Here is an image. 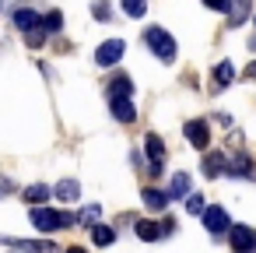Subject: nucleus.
Listing matches in <instances>:
<instances>
[{"label":"nucleus","instance_id":"9","mask_svg":"<svg viewBox=\"0 0 256 253\" xmlns=\"http://www.w3.org/2000/svg\"><path fill=\"white\" fill-rule=\"evenodd\" d=\"M235 81V67H232V60H221L218 67H214V88L221 92V88H228Z\"/></svg>","mask_w":256,"mask_h":253},{"label":"nucleus","instance_id":"10","mask_svg":"<svg viewBox=\"0 0 256 253\" xmlns=\"http://www.w3.org/2000/svg\"><path fill=\"white\" fill-rule=\"evenodd\" d=\"M130 92H134V85H130L126 74H112L109 78V95L112 99H130Z\"/></svg>","mask_w":256,"mask_h":253},{"label":"nucleus","instance_id":"14","mask_svg":"<svg viewBox=\"0 0 256 253\" xmlns=\"http://www.w3.org/2000/svg\"><path fill=\"white\" fill-rule=\"evenodd\" d=\"M134 232H137V239H144V242L162 239V225H158V221H148V218H140V221L134 225Z\"/></svg>","mask_w":256,"mask_h":253},{"label":"nucleus","instance_id":"31","mask_svg":"<svg viewBox=\"0 0 256 253\" xmlns=\"http://www.w3.org/2000/svg\"><path fill=\"white\" fill-rule=\"evenodd\" d=\"M252 22H256V18H252Z\"/></svg>","mask_w":256,"mask_h":253},{"label":"nucleus","instance_id":"7","mask_svg":"<svg viewBox=\"0 0 256 253\" xmlns=\"http://www.w3.org/2000/svg\"><path fill=\"white\" fill-rule=\"evenodd\" d=\"M14 29H22V32H36V29H42V15L32 11V8H18V11H14Z\"/></svg>","mask_w":256,"mask_h":253},{"label":"nucleus","instance_id":"13","mask_svg":"<svg viewBox=\"0 0 256 253\" xmlns=\"http://www.w3.org/2000/svg\"><path fill=\"white\" fill-rule=\"evenodd\" d=\"M140 200H144V207H148V211H165V204H168V193H162V190L148 186V190L140 193Z\"/></svg>","mask_w":256,"mask_h":253},{"label":"nucleus","instance_id":"23","mask_svg":"<svg viewBox=\"0 0 256 253\" xmlns=\"http://www.w3.org/2000/svg\"><path fill=\"white\" fill-rule=\"evenodd\" d=\"M95 218H98V207L92 204V207H81V214H78L74 221H81V225H88V228H92V221H95Z\"/></svg>","mask_w":256,"mask_h":253},{"label":"nucleus","instance_id":"28","mask_svg":"<svg viewBox=\"0 0 256 253\" xmlns=\"http://www.w3.org/2000/svg\"><path fill=\"white\" fill-rule=\"evenodd\" d=\"M4 190H11V179H4V176H0V193H4Z\"/></svg>","mask_w":256,"mask_h":253},{"label":"nucleus","instance_id":"27","mask_svg":"<svg viewBox=\"0 0 256 253\" xmlns=\"http://www.w3.org/2000/svg\"><path fill=\"white\" fill-rule=\"evenodd\" d=\"M158 225H162V235H168V232H172V228H176V221H172V218H162V221H158Z\"/></svg>","mask_w":256,"mask_h":253},{"label":"nucleus","instance_id":"11","mask_svg":"<svg viewBox=\"0 0 256 253\" xmlns=\"http://www.w3.org/2000/svg\"><path fill=\"white\" fill-rule=\"evenodd\" d=\"M112 116H116L120 123H134V120H137V109H134L130 99H112Z\"/></svg>","mask_w":256,"mask_h":253},{"label":"nucleus","instance_id":"1","mask_svg":"<svg viewBox=\"0 0 256 253\" xmlns=\"http://www.w3.org/2000/svg\"><path fill=\"white\" fill-rule=\"evenodd\" d=\"M144 43L151 46V53H154L162 64H172V60H176V53H179L176 39H172L165 29H158V25H148V29H144Z\"/></svg>","mask_w":256,"mask_h":253},{"label":"nucleus","instance_id":"15","mask_svg":"<svg viewBox=\"0 0 256 253\" xmlns=\"http://www.w3.org/2000/svg\"><path fill=\"white\" fill-rule=\"evenodd\" d=\"M224 165H228V158H224L221 151H214V155H207V158H204V176H207V179H214V176H221V172H224Z\"/></svg>","mask_w":256,"mask_h":253},{"label":"nucleus","instance_id":"19","mask_svg":"<svg viewBox=\"0 0 256 253\" xmlns=\"http://www.w3.org/2000/svg\"><path fill=\"white\" fill-rule=\"evenodd\" d=\"M112 239H116V228H109V225H92V242H95V246H112Z\"/></svg>","mask_w":256,"mask_h":253},{"label":"nucleus","instance_id":"26","mask_svg":"<svg viewBox=\"0 0 256 253\" xmlns=\"http://www.w3.org/2000/svg\"><path fill=\"white\" fill-rule=\"evenodd\" d=\"M204 8H210V11H228V0H204Z\"/></svg>","mask_w":256,"mask_h":253},{"label":"nucleus","instance_id":"21","mask_svg":"<svg viewBox=\"0 0 256 253\" xmlns=\"http://www.w3.org/2000/svg\"><path fill=\"white\" fill-rule=\"evenodd\" d=\"M204 207H207L204 204V193H186V211L190 214H204Z\"/></svg>","mask_w":256,"mask_h":253},{"label":"nucleus","instance_id":"22","mask_svg":"<svg viewBox=\"0 0 256 253\" xmlns=\"http://www.w3.org/2000/svg\"><path fill=\"white\" fill-rule=\"evenodd\" d=\"M123 11H126L130 18H140V15L148 11V0H123Z\"/></svg>","mask_w":256,"mask_h":253},{"label":"nucleus","instance_id":"3","mask_svg":"<svg viewBox=\"0 0 256 253\" xmlns=\"http://www.w3.org/2000/svg\"><path fill=\"white\" fill-rule=\"evenodd\" d=\"M123 53H126V43H123V39H106V43L95 50V64H98V67H116Z\"/></svg>","mask_w":256,"mask_h":253},{"label":"nucleus","instance_id":"6","mask_svg":"<svg viewBox=\"0 0 256 253\" xmlns=\"http://www.w3.org/2000/svg\"><path fill=\"white\" fill-rule=\"evenodd\" d=\"M200 218H204V225H207V232H210V235H221V232L228 228V211H224V207H218V204H214V207H204V214H200Z\"/></svg>","mask_w":256,"mask_h":253},{"label":"nucleus","instance_id":"18","mask_svg":"<svg viewBox=\"0 0 256 253\" xmlns=\"http://www.w3.org/2000/svg\"><path fill=\"white\" fill-rule=\"evenodd\" d=\"M186 193H190V176L186 172H176L168 179V197H186Z\"/></svg>","mask_w":256,"mask_h":253},{"label":"nucleus","instance_id":"5","mask_svg":"<svg viewBox=\"0 0 256 253\" xmlns=\"http://www.w3.org/2000/svg\"><path fill=\"white\" fill-rule=\"evenodd\" d=\"M144 151H148V158H151L148 172H151V176H162V165H165V144H162L154 134H148V137H144Z\"/></svg>","mask_w":256,"mask_h":253},{"label":"nucleus","instance_id":"29","mask_svg":"<svg viewBox=\"0 0 256 253\" xmlns=\"http://www.w3.org/2000/svg\"><path fill=\"white\" fill-rule=\"evenodd\" d=\"M67 253H88V249H84V246H70Z\"/></svg>","mask_w":256,"mask_h":253},{"label":"nucleus","instance_id":"17","mask_svg":"<svg viewBox=\"0 0 256 253\" xmlns=\"http://www.w3.org/2000/svg\"><path fill=\"white\" fill-rule=\"evenodd\" d=\"M249 15V0H228V22L232 25H242Z\"/></svg>","mask_w":256,"mask_h":253},{"label":"nucleus","instance_id":"12","mask_svg":"<svg viewBox=\"0 0 256 253\" xmlns=\"http://www.w3.org/2000/svg\"><path fill=\"white\" fill-rule=\"evenodd\" d=\"M232 176H238V179H246V176H252V158L249 155H235V158H228V165H224Z\"/></svg>","mask_w":256,"mask_h":253},{"label":"nucleus","instance_id":"20","mask_svg":"<svg viewBox=\"0 0 256 253\" xmlns=\"http://www.w3.org/2000/svg\"><path fill=\"white\" fill-rule=\"evenodd\" d=\"M42 32H64V11H46L42 15Z\"/></svg>","mask_w":256,"mask_h":253},{"label":"nucleus","instance_id":"30","mask_svg":"<svg viewBox=\"0 0 256 253\" xmlns=\"http://www.w3.org/2000/svg\"><path fill=\"white\" fill-rule=\"evenodd\" d=\"M249 78H252V81H256V60H252V64H249Z\"/></svg>","mask_w":256,"mask_h":253},{"label":"nucleus","instance_id":"4","mask_svg":"<svg viewBox=\"0 0 256 253\" xmlns=\"http://www.w3.org/2000/svg\"><path fill=\"white\" fill-rule=\"evenodd\" d=\"M182 134H186V141H190L193 148H207V144H210V127H207V120H186Z\"/></svg>","mask_w":256,"mask_h":253},{"label":"nucleus","instance_id":"25","mask_svg":"<svg viewBox=\"0 0 256 253\" xmlns=\"http://www.w3.org/2000/svg\"><path fill=\"white\" fill-rule=\"evenodd\" d=\"M109 15H112L109 4H102V0H98V4H95V18H98V22H109Z\"/></svg>","mask_w":256,"mask_h":253},{"label":"nucleus","instance_id":"2","mask_svg":"<svg viewBox=\"0 0 256 253\" xmlns=\"http://www.w3.org/2000/svg\"><path fill=\"white\" fill-rule=\"evenodd\" d=\"M32 225L39 232H56V228H70L74 225V214L56 211V207H32Z\"/></svg>","mask_w":256,"mask_h":253},{"label":"nucleus","instance_id":"8","mask_svg":"<svg viewBox=\"0 0 256 253\" xmlns=\"http://www.w3.org/2000/svg\"><path fill=\"white\" fill-rule=\"evenodd\" d=\"M53 193H56V197H60L64 204H74V200L81 197V183H78V179H60Z\"/></svg>","mask_w":256,"mask_h":253},{"label":"nucleus","instance_id":"16","mask_svg":"<svg viewBox=\"0 0 256 253\" xmlns=\"http://www.w3.org/2000/svg\"><path fill=\"white\" fill-rule=\"evenodd\" d=\"M25 200H28L32 207H42V204L50 200V186H42V183H32V186L25 190Z\"/></svg>","mask_w":256,"mask_h":253},{"label":"nucleus","instance_id":"24","mask_svg":"<svg viewBox=\"0 0 256 253\" xmlns=\"http://www.w3.org/2000/svg\"><path fill=\"white\" fill-rule=\"evenodd\" d=\"M42 39H46V32H42V29H36V32H25V43H28V46H42Z\"/></svg>","mask_w":256,"mask_h":253}]
</instances>
